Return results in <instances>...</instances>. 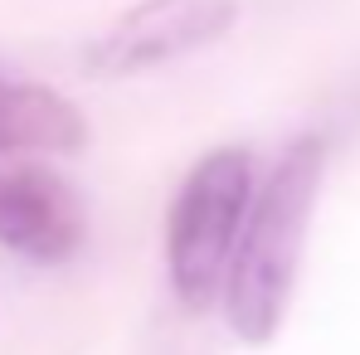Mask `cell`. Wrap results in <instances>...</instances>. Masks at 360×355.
I'll return each instance as SVG.
<instances>
[{"instance_id": "6da1fadb", "label": "cell", "mask_w": 360, "mask_h": 355, "mask_svg": "<svg viewBox=\"0 0 360 355\" xmlns=\"http://www.w3.org/2000/svg\"><path fill=\"white\" fill-rule=\"evenodd\" d=\"M321 161H326L321 141L302 136L283 151L273 176L253 195L248 224L234 248V268L224 283V321L243 346H268L283 331L288 302L297 288L307 224L321 190Z\"/></svg>"}, {"instance_id": "7a4b0ae2", "label": "cell", "mask_w": 360, "mask_h": 355, "mask_svg": "<svg viewBox=\"0 0 360 355\" xmlns=\"http://www.w3.org/2000/svg\"><path fill=\"white\" fill-rule=\"evenodd\" d=\"M253 209V161L239 146H219L185 176L166 219V273L185 311L224 302L234 248Z\"/></svg>"}, {"instance_id": "3957f363", "label": "cell", "mask_w": 360, "mask_h": 355, "mask_svg": "<svg viewBox=\"0 0 360 355\" xmlns=\"http://www.w3.org/2000/svg\"><path fill=\"white\" fill-rule=\"evenodd\" d=\"M234 20H239L234 0H141L83 49V68L93 78L151 73L161 63L210 49L214 39L229 34Z\"/></svg>"}, {"instance_id": "277c9868", "label": "cell", "mask_w": 360, "mask_h": 355, "mask_svg": "<svg viewBox=\"0 0 360 355\" xmlns=\"http://www.w3.org/2000/svg\"><path fill=\"white\" fill-rule=\"evenodd\" d=\"M88 238L78 190L44 166L0 171V248L30 263H68Z\"/></svg>"}, {"instance_id": "5b68a950", "label": "cell", "mask_w": 360, "mask_h": 355, "mask_svg": "<svg viewBox=\"0 0 360 355\" xmlns=\"http://www.w3.org/2000/svg\"><path fill=\"white\" fill-rule=\"evenodd\" d=\"M88 122L54 88L0 73V156L5 151H78Z\"/></svg>"}]
</instances>
